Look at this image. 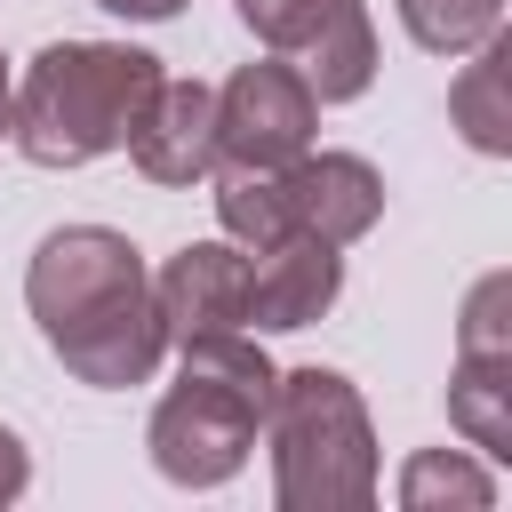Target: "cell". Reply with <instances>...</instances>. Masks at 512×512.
Listing matches in <instances>:
<instances>
[{"label":"cell","instance_id":"10","mask_svg":"<svg viewBox=\"0 0 512 512\" xmlns=\"http://www.w3.org/2000/svg\"><path fill=\"white\" fill-rule=\"evenodd\" d=\"M288 184V208H296V232H320L328 248H352L376 232L384 216V176L360 160V152H296L280 168Z\"/></svg>","mask_w":512,"mask_h":512},{"label":"cell","instance_id":"7","mask_svg":"<svg viewBox=\"0 0 512 512\" xmlns=\"http://www.w3.org/2000/svg\"><path fill=\"white\" fill-rule=\"evenodd\" d=\"M152 304H160L168 344L248 328V248H232V240H184L152 272Z\"/></svg>","mask_w":512,"mask_h":512},{"label":"cell","instance_id":"14","mask_svg":"<svg viewBox=\"0 0 512 512\" xmlns=\"http://www.w3.org/2000/svg\"><path fill=\"white\" fill-rule=\"evenodd\" d=\"M296 72H304V88H312L320 104L368 96V80H376V24H368V8H344V16L296 56Z\"/></svg>","mask_w":512,"mask_h":512},{"label":"cell","instance_id":"9","mask_svg":"<svg viewBox=\"0 0 512 512\" xmlns=\"http://www.w3.org/2000/svg\"><path fill=\"white\" fill-rule=\"evenodd\" d=\"M120 152L136 160L144 184H208V168H216V88L160 72V88H152V104H144V120L128 128Z\"/></svg>","mask_w":512,"mask_h":512},{"label":"cell","instance_id":"17","mask_svg":"<svg viewBox=\"0 0 512 512\" xmlns=\"http://www.w3.org/2000/svg\"><path fill=\"white\" fill-rule=\"evenodd\" d=\"M24 488H32V448H24V440L0 424V504H16Z\"/></svg>","mask_w":512,"mask_h":512},{"label":"cell","instance_id":"16","mask_svg":"<svg viewBox=\"0 0 512 512\" xmlns=\"http://www.w3.org/2000/svg\"><path fill=\"white\" fill-rule=\"evenodd\" d=\"M232 8H240V24H248L272 56H288V64H296V56H304V48H312L344 8H360V0H232Z\"/></svg>","mask_w":512,"mask_h":512},{"label":"cell","instance_id":"1","mask_svg":"<svg viewBox=\"0 0 512 512\" xmlns=\"http://www.w3.org/2000/svg\"><path fill=\"white\" fill-rule=\"evenodd\" d=\"M24 312L64 376L96 392L152 384L168 360V328L152 304V272L128 232L112 224H56L24 264Z\"/></svg>","mask_w":512,"mask_h":512},{"label":"cell","instance_id":"2","mask_svg":"<svg viewBox=\"0 0 512 512\" xmlns=\"http://www.w3.org/2000/svg\"><path fill=\"white\" fill-rule=\"evenodd\" d=\"M272 384H280V368L256 344V328H224V336L176 344V384L160 392V408L144 424L152 472L168 488H192V496L240 480V464L256 456Z\"/></svg>","mask_w":512,"mask_h":512},{"label":"cell","instance_id":"15","mask_svg":"<svg viewBox=\"0 0 512 512\" xmlns=\"http://www.w3.org/2000/svg\"><path fill=\"white\" fill-rule=\"evenodd\" d=\"M392 8H400V32L424 56H472L504 24V0H392Z\"/></svg>","mask_w":512,"mask_h":512},{"label":"cell","instance_id":"12","mask_svg":"<svg viewBox=\"0 0 512 512\" xmlns=\"http://www.w3.org/2000/svg\"><path fill=\"white\" fill-rule=\"evenodd\" d=\"M216 176V224H224V240L232 248H272V240H288L296 232V208H288V184H280V168H208Z\"/></svg>","mask_w":512,"mask_h":512},{"label":"cell","instance_id":"8","mask_svg":"<svg viewBox=\"0 0 512 512\" xmlns=\"http://www.w3.org/2000/svg\"><path fill=\"white\" fill-rule=\"evenodd\" d=\"M336 296H344V248H328L320 232H288L248 256V328L256 336L312 328L336 312Z\"/></svg>","mask_w":512,"mask_h":512},{"label":"cell","instance_id":"5","mask_svg":"<svg viewBox=\"0 0 512 512\" xmlns=\"http://www.w3.org/2000/svg\"><path fill=\"white\" fill-rule=\"evenodd\" d=\"M448 424L488 464L512 456V272H488L464 296L456 368H448Z\"/></svg>","mask_w":512,"mask_h":512},{"label":"cell","instance_id":"4","mask_svg":"<svg viewBox=\"0 0 512 512\" xmlns=\"http://www.w3.org/2000/svg\"><path fill=\"white\" fill-rule=\"evenodd\" d=\"M272 448V504L280 512H368L384 488L376 464V424L368 400L352 392L344 368H280L264 432Z\"/></svg>","mask_w":512,"mask_h":512},{"label":"cell","instance_id":"18","mask_svg":"<svg viewBox=\"0 0 512 512\" xmlns=\"http://www.w3.org/2000/svg\"><path fill=\"white\" fill-rule=\"evenodd\" d=\"M104 16H128V24H168V16H184V0H96Z\"/></svg>","mask_w":512,"mask_h":512},{"label":"cell","instance_id":"3","mask_svg":"<svg viewBox=\"0 0 512 512\" xmlns=\"http://www.w3.org/2000/svg\"><path fill=\"white\" fill-rule=\"evenodd\" d=\"M160 88V56L128 40H48L8 96V144L32 168H88L128 144Z\"/></svg>","mask_w":512,"mask_h":512},{"label":"cell","instance_id":"13","mask_svg":"<svg viewBox=\"0 0 512 512\" xmlns=\"http://www.w3.org/2000/svg\"><path fill=\"white\" fill-rule=\"evenodd\" d=\"M400 504L408 512H488L496 472H488L480 448H416L400 464Z\"/></svg>","mask_w":512,"mask_h":512},{"label":"cell","instance_id":"11","mask_svg":"<svg viewBox=\"0 0 512 512\" xmlns=\"http://www.w3.org/2000/svg\"><path fill=\"white\" fill-rule=\"evenodd\" d=\"M448 120L480 160H512V32L496 24L472 64L448 80Z\"/></svg>","mask_w":512,"mask_h":512},{"label":"cell","instance_id":"19","mask_svg":"<svg viewBox=\"0 0 512 512\" xmlns=\"http://www.w3.org/2000/svg\"><path fill=\"white\" fill-rule=\"evenodd\" d=\"M8 96H16V72H8V56H0V144H8Z\"/></svg>","mask_w":512,"mask_h":512},{"label":"cell","instance_id":"6","mask_svg":"<svg viewBox=\"0 0 512 512\" xmlns=\"http://www.w3.org/2000/svg\"><path fill=\"white\" fill-rule=\"evenodd\" d=\"M320 136V96L288 56H256L216 88V168H288Z\"/></svg>","mask_w":512,"mask_h":512}]
</instances>
